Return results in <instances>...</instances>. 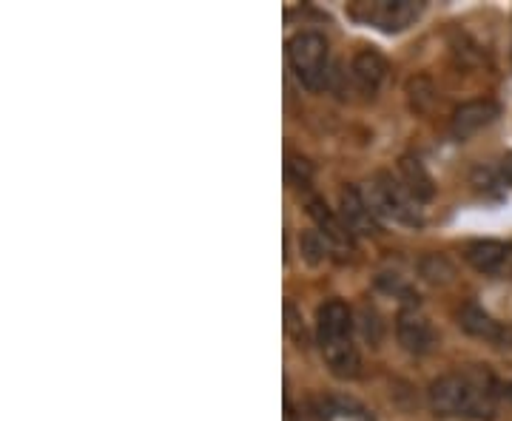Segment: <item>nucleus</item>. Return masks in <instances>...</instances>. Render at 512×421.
Instances as JSON below:
<instances>
[{
	"instance_id": "obj_15",
	"label": "nucleus",
	"mask_w": 512,
	"mask_h": 421,
	"mask_svg": "<svg viewBox=\"0 0 512 421\" xmlns=\"http://www.w3.org/2000/svg\"><path fill=\"white\" fill-rule=\"evenodd\" d=\"M362 333H365L367 339H370V345H379V339H382V325H379V316L373 308H362Z\"/></svg>"
},
{
	"instance_id": "obj_11",
	"label": "nucleus",
	"mask_w": 512,
	"mask_h": 421,
	"mask_svg": "<svg viewBox=\"0 0 512 421\" xmlns=\"http://www.w3.org/2000/svg\"><path fill=\"white\" fill-rule=\"evenodd\" d=\"M305 205H308V214L313 217V222L319 225V234L328 239L333 248H350L353 245V237L348 234V228L342 225V220H339V214H333L328 208V202L322 200V197H316V194H311V197H305Z\"/></svg>"
},
{
	"instance_id": "obj_9",
	"label": "nucleus",
	"mask_w": 512,
	"mask_h": 421,
	"mask_svg": "<svg viewBox=\"0 0 512 421\" xmlns=\"http://www.w3.org/2000/svg\"><path fill=\"white\" fill-rule=\"evenodd\" d=\"M498 114H501V109H498V103H493V100H470V103H464V106H458L453 111L450 134L464 143V140L476 137L481 129L493 126Z\"/></svg>"
},
{
	"instance_id": "obj_10",
	"label": "nucleus",
	"mask_w": 512,
	"mask_h": 421,
	"mask_svg": "<svg viewBox=\"0 0 512 421\" xmlns=\"http://www.w3.org/2000/svg\"><path fill=\"white\" fill-rule=\"evenodd\" d=\"M350 77H353L359 92L373 97L382 89L384 77H387V60L379 52H373V49H362L359 55L353 57V63H350Z\"/></svg>"
},
{
	"instance_id": "obj_4",
	"label": "nucleus",
	"mask_w": 512,
	"mask_h": 421,
	"mask_svg": "<svg viewBox=\"0 0 512 421\" xmlns=\"http://www.w3.org/2000/svg\"><path fill=\"white\" fill-rule=\"evenodd\" d=\"M288 60L293 77L308 92H322L330 77V49L325 35L319 32H299L288 40Z\"/></svg>"
},
{
	"instance_id": "obj_8",
	"label": "nucleus",
	"mask_w": 512,
	"mask_h": 421,
	"mask_svg": "<svg viewBox=\"0 0 512 421\" xmlns=\"http://www.w3.org/2000/svg\"><path fill=\"white\" fill-rule=\"evenodd\" d=\"M464 259L484 276H507L512 274V245L495 242V239H478L470 242Z\"/></svg>"
},
{
	"instance_id": "obj_3",
	"label": "nucleus",
	"mask_w": 512,
	"mask_h": 421,
	"mask_svg": "<svg viewBox=\"0 0 512 421\" xmlns=\"http://www.w3.org/2000/svg\"><path fill=\"white\" fill-rule=\"evenodd\" d=\"M365 202L370 205L373 217L379 222H393V225H404V228H421V202L404 188V183L393 174H376L370 183L362 188Z\"/></svg>"
},
{
	"instance_id": "obj_6",
	"label": "nucleus",
	"mask_w": 512,
	"mask_h": 421,
	"mask_svg": "<svg viewBox=\"0 0 512 421\" xmlns=\"http://www.w3.org/2000/svg\"><path fill=\"white\" fill-rule=\"evenodd\" d=\"M396 336H399V345L413 356H424L436 345L433 325L413 299H404L402 311L396 316Z\"/></svg>"
},
{
	"instance_id": "obj_14",
	"label": "nucleus",
	"mask_w": 512,
	"mask_h": 421,
	"mask_svg": "<svg viewBox=\"0 0 512 421\" xmlns=\"http://www.w3.org/2000/svg\"><path fill=\"white\" fill-rule=\"evenodd\" d=\"M299 248H302V257L308 259L311 265H319L325 259V254H328L330 242L319 231H308V234L299 237Z\"/></svg>"
},
{
	"instance_id": "obj_16",
	"label": "nucleus",
	"mask_w": 512,
	"mask_h": 421,
	"mask_svg": "<svg viewBox=\"0 0 512 421\" xmlns=\"http://www.w3.org/2000/svg\"><path fill=\"white\" fill-rule=\"evenodd\" d=\"M507 396H510V399H512V385H510V387H507Z\"/></svg>"
},
{
	"instance_id": "obj_1",
	"label": "nucleus",
	"mask_w": 512,
	"mask_h": 421,
	"mask_svg": "<svg viewBox=\"0 0 512 421\" xmlns=\"http://www.w3.org/2000/svg\"><path fill=\"white\" fill-rule=\"evenodd\" d=\"M427 402L441 419H493L498 385L484 367H467L436 379L427 390Z\"/></svg>"
},
{
	"instance_id": "obj_7",
	"label": "nucleus",
	"mask_w": 512,
	"mask_h": 421,
	"mask_svg": "<svg viewBox=\"0 0 512 421\" xmlns=\"http://www.w3.org/2000/svg\"><path fill=\"white\" fill-rule=\"evenodd\" d=\"M339 220L348 228L350 237H373L379 234V220L373 217L365 194L353 185H345L339 194Z\"/></svg>"
},
{
	"instance_id": "obj_12",
	"label": "nucleus",
	"mask_w": 512,
	"mask_h": 421,
	"mask_svg": "<svg viewBox=\"0 0 512 421\" xmlns=\"http://www.w3.org/2000/svg\"><path fill=\"white\" fill-rule=\"evenodd\" d=\"M458 325L467 330L470 336H478V339H490V342H501L504 336V328L495 322L490 313H484L478 305H464L458 311Z\"/></svg>"
},
{
	"instance_id": "obj_13",
	"label": "nucleus",
	"mask_w": 512,
	"mask_h": 421,
	"mask_svg": "<svg viewBox=\"0 0 512 421\" xmlns=\"http://www.w3.org/2000/svg\"><path fill=\"white\" fill-rule=\"evenodd\" d=\"M399 180L404 183V188L416 197L419 202L430 200L433 197V177L424 171V165L419 160H413V157H402V163H399Z\"/></svg>"
},
{
	"instance_id": "obj_2",
	"label": "nucleus",
	"mask_w": 512,
	"mask_h": 421,
	"mask_svg": "<svg viewBox=\"0 0 512 421\" xmlns=\"http://www.w3.org/2000/svg\"><path fill=\"white\" fill-rule=\"evenodd\" d=\"M316 342L322 350V359L339 379L359 376V348H356V322L353 311L342 299H330L316 311Z\"/></svg>"
},
{
	"instance_id": "obj_5",
	"label": "nucleus",
	"mask_w": 512,
	"mask_h": 421,
	"mask_svg": "<svg viewBox=\"0 0 512 421\" xmlns=\"http://www.w3.org/2000/svg\"><path fill=\"white\" fill-rule=\"evenodd\" d=\"M421 12H424V3L419 0H376V3H362L353 9L356 18L382 32H404L407 26L419 20Z\"/></svg>"
}]
</instances>
